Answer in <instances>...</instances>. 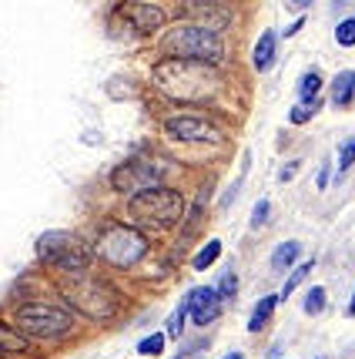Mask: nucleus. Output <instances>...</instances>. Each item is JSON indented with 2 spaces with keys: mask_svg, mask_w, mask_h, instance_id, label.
<instances>
[{
  "mask_svg": "<svg viewBox=\"0 0 355 359\" xmlns=\"http://www.w3.org/2000/svg\"><path fill=\"white\" fill-rule=\"evenodd\" d=\"M155 84L174 101H208L221 88V78L211 64L201 61H165L158 64Z\"/></svg>",
  "mask_w": 355,
  "mask_h": 359,
  "instance_id": "nucleus-1",
  "label": "nucleus"
},
{
  "mask_svg": "<svg viewBox=\"0 0 355 359\" xmlns=\"http://www.w3.org/2000/svg\"><path fill=\"white\" fill-rule=\"evenodd\" d=\"M185 212V198L171 188H151L127 202V215L141 229H171Z\"/></svg>",
  "mask_w": 355,
  "mask_h": 359,
  "instance_id": "nucleus-2",
  "label": "nucleus"
},
{
  "mask_svg": "<svg viewBox=\"0 0 355 359\" xmlns=\"http://www.w3.org/2000/svg\"><path fill=\"white\" fill-rule=\"evenodd\" d=\"M161 50L171 54L174 61H201V64H211V67L225 57V44H221V37L211 34V31H204V27H195V24L165 34Z\"/></svg>",
  "mask_w": 355,
  "mask_h": 359,
  "instance_id": "nucleus-3",
  "label": "nucleus"
},
{
  "mask_svg": "<svg viewBox=\"0 0 355 359\" xmlns=\"http://www.w3.org/2000/svg\"><path fill=\"white\" fill-rule=\"evenodd\" d=\"M61 296L67 299L78 313L91 316V319H108V316H114V309H118V296H114L101 279H91V276L64 279Z\"/></svg>",
  "mask_w": 355,
  "mask_h": 359,
  "instance_id": "nucleus-4",
  "label": "nucleus"
},
{
  "mask_svg": "<svg viewBox=\"0 0 355 359\" xmlns=\"http://www.w3.org/2000/svg\"><path fill=\"white\" fill-rule=\"evenodd\" d=\"M144 252H148V238L134 225H111L97 238V255L114 269H131L144 259Z\"/></svg>",
  "mask_w": 355,
  "mask_h": 359,
  "instance_id": "nucleus-5",
  "label": "nucleus"
},
{
  "mask_svg": "<svg viewBox=\"0 0 355 359\" xmlns=\"http://www.w3.org/2000/svg\"><path fill=\"white\" fill-rule=\"evenodd\" d=\"M37 255L44 262H50V266L67 269V272H78V269H84L91 262L88 245L74 232H61V229L57 232H44L37 238Z\"/></svg>",
  "mask_w": 355,
  "mask_h": 359,
  "instance_id": "nucleus-6",
  "label": "nucleus"
},
{
  "mask_svg": "<svg viewBox=\"0 0 355 359\" xmlns=\"http://www.w3.org/2000/svg\"><path fill=\"white\" fill-rule=\"evenodd\" d=\"M17 326L37 339H57L64 332H71V313L47 306V302H31V306L17 309Z\"/></svg>",
  "mask_w": 355,
  "mask_h": 359,
  "instance_id": "nucleus-7",
  "label": "nucleus"
},
{
  "mask_svg": "<svg viewBox=\"0 0 355 359\" xmlns=\"http://www.w3.org/2000/svg\"><path fill=\"white\" fill-rule=\"evenodd\" d=\"M161 165L158 161H148V158H131L114 168L111 175V185L118 191H131V195H141V191H151V188H161Z\"/></svg>",
  "mask_w": 355,
  "mask_h": 359,
  "instance_id": "nucleus-8",
  "label": "nucleus"
},
{
  "mask_svg": "<svg viewBox=\"0 0 355 359\" xmlns=\"http://www.w3.org/2000/svg\"><path fill=\"white\" fill-rule=\"evenodd\" d=\"M168 135L178 141H204V144H218L221 131H218L204 114H171L168 118Z\"/></svg>",
  "mask_w": 355,
  "mask_h": 359,
  "instance_id": "nucleus-9",
  "label": "nucleus"
},
{
  "mask_svg": "<svg viewBox=\"0 0 355 359\" xmlns=\"http://www.w3.org/2000/svg\"><path fill=\"white\" fill-rule=\"evenodd\" d=\"M218 302H221V296H218L215 289H204V285H198V289H191V292H188L185 309H188V316H191L198 326H208V323L221 313V306H218Z\"/></svg>",
  "mask_w": 355,
  "mask_h": 359,
  "instance_id": "nucleus-10",
  "label": "nucleus"
},
{
  "mask_svg": "<svg viewBox=\"0 0 355 359\" xmlns=\"http://www.w3.org/2000/svg\"><path fill=\"white\" fill-rule=\"evenodd\" d=\"M121 11H124V17L144 34L158 31V27L168 20V11H165L161 4H144V0H138V4H121Z\"/></svg>",
  "mask_w": 355,
  "mask_h": 359,
  "instance_id": "nucleus-11",
  "label": "nucleus"
},
{
  "mask_svg": "<svg viewBox=\"0 0 355 359\" xmlns=\"http://www.w3.org/2000/svg\"><path fill=\"white\" fill-rule=\"evenodd\" d=\"M181 14L195 20V27H204V31L218 34V27L228 24V7L225 4H185Z\"/></svg>",
  "mask_w": 355,
  "mask_h": 359,
  "instance_id": "nucleus-12",
  "label": "nucleus"
},
{
  "mask_svg": "<svg viewBox=\"0 0 355 359\" xmlns=\"http://www.w3.org/2000/svg\"><path fill=\"white\" fill-rule=\"evenodd\" d=\"M275 44H278V34L275 31H265L258 37V44H255V54H251V64H255V71H265L268 64L275 61Z\"/></svg>",
  "mask_w": 355,
  "mask_h": 359,
  "instance_id": "nucleus-13",
  "label": "nucleus"
},
{
  "mask_svg": "<svg viewBox=\"0 0 355 359\" xmlns=\"http://www.w3.org/2000/svg\"><path fill=\"white\" fill-rule=\"evenodd\" d=\"M322 78L315 74V71H309V74H302V81H298V101L302 104H315V101H322Z\"/></svg>",
  "mask_w": 355,
  "mask_h": 359,
  "instance_id": "nucleus-14",
  "label": "nucleus"
},
{
  "mask_svg": "<svg viewBox=\"0 0 355 359\" xmlns=\"http://www.w3.org/2000/svg\"><path fill=\"white\" fill-rule=\"evenodd\" d=\"M298 255H302V245L298 242H281L275 249V255H272V269L275 272H281V269H288L298 262Z\"/></svg>",
  "mask_w": 355,
  "mask_h": 359,
  "instance_id": "nucleus-15",
  "label": "nucleus"
},
{
  "mask_svg": "<svg viewBox=\"0 0 355 359\" xmlns=\"http://www.w3.org/2000/svg\"><path fill=\"white\" fill-rule=\"evenodd\" d=\"M275 302H278L275 296H265V299H258V302H255V313H251V319H248V329H251V332H258V329L272 319V313H275Z\"/></svg>",
  "mask_w": 355,
  "mask_h": 359,
  "instance_id": "nucleus-16",
  "label": "nucleus"
},
{
  "mask_svg": "<svg viewBox=\"0 0 355 359\" xmlns=\"http://www.w3.org/2000/svg\"><path fill=\"white\" fill-rule=\"evenodd\" d=\"M352 88H355V74L352 71H342L339 78L332 81V104H345V101H352Z\"/></svg>",
  "mask_w": 355,
  "mask_h": 359,
  "instance_id": "nucleus-17",
  "label": "nucleus"
},
{
  "mask_svg": "<svg viewBox=\"0 0 355 359\" xmlns=\"http://www.w3.org/2000/svg\"><path fill=\"white\" fill-rule=\"evenodd\" d=\"M24 349H27V336H20L0 323V353H24Z\"/></svg>",
  "mask_w": 355,
  "mask_h": 359,
  "instance_id": "nucleus-18",
  "label": "nucleus"
},
{
  "mask_svg": "<svg viewBox=\"0 0 355 359\" xmlns=\"http://www.w3.org/2000/svg\"><path fill=\"white\" fill-rule=\"evenodd\" d=\"M218 255H221V242H218V238H211V242H204V249L198 252V255H195V269H208L211 266V262H215Z\"/></svg>",
  "mask_w": 355,
  "mask_h": 359,
  "instance_id": "nucleus-19",
  "label": "nucleus"
},
{
  "mask_svg": "<svg viewBox=\"0 0 355 359\" xmlns=\"http://www.w3.org/2000/svg\"><path fill=\"white\" fill-rule=\"evenodd\" d=\"M312 269H315V262H302V266L295 269L292 276H288V279H285V289H281V296H292V292H295V285H302V279H305V276H309Z\"/></svg>",
  "mask_w": 355,
  "mask_h": 359,
  "instance_id": "nucleus-20",
  "label": "nucleus"
},
{
  "mask_svg": "<svg viewBox=\"0 0 355 359\" xmlns=\"http://www.w3.org/2000/svg\"><path fill=\"white\" fill-rule=\"evenodd\" d=\"M325 299H328V296H325V289H322V285H315L309 296H305V313H309V316H319L325 309Z\"/></svg>",
  "mask_w": 355,
  "mask_h": 359,
  "instance_id": "nucleus-21",
  "label": "nucleus"
},
{
  "mask_svg": "<svg viewBox=\"0 0 355 359\" xmlns=\"http://www.w3.org/2000/svg\"><path fill=\"white\" fill-rule=\"evenodd\" d=\"M161 349H165V336H161V332H155V336H148V339L138 343L141 356H161Z\"/></svg>",
  "mask_w": 355,
  "mask_h": 359,
  "instance_id": "nucleus-22",
  "label": "nucleus"
},
{
  "mask_svg": "<svg viewBox=\"0 0 355 359\" xmlns=\"http://www.w3.org/2000/svg\"><path fill=\"white\" fill-rule=\"evenodd\" d=\"M335 41H339L342 47H352L355 44V17L342 20L339 27H335Z\"/></svg>",
  "mask_w": 355,
  "mask_h": 359,
  "instance_id": "nucleus-23",
  "label": "nucleus"
},
{
  "mask_svg": "<svg viewBox=\"0 0 355 359\" xmlns=\"http://www.w3.org/2000/svg\"><path fill=\"white\" fill-rule=\"evenodd\" d=\"M352 165H355V138H349L345 144H342V151H339V175H345Z\"/></svg>",
  "mask_w": 355,
  "mask_h": 359,
  "instance_id": "nucleus-24",
  "label": "nucleus"
},
{
  "mask_svg": "<svg viewBox=\"0 0 355 359\" xmlns=\"http://www.w3.org/2000/svg\"><path fill=\"white\" fill-rule=\"evenodd\" d=\"M268 215H272V205H268V198H262V202L255 205V212H251V229H262Z\"/></svg>",
  "mask_w": 355,
  "mask_h": 359,
  "instance_id": "nucleus-25",
  "label": "nucleus"
},
{
  "mask_svg": "<svg viewBox=\"0 0 355 359\" xmlns=\"http://www.w3.org/2000/svg\"><path fill=\"white\" fill-rule=\"evenodd\" d=\"M319 108H322V101H315V104H298V108H292V121L295 125H302V121H309Z\"/></svg>",
  "mask_w": 355,
  "mask_h": 359,
  "instance_id": "nucleus-26",
  "label": "nucleus"
},
{
  "mask_svg": "<svg viewBox=\"0 0 355 359\" xmlns=\"http://www.w3.org/2000/svg\"><path fill=\"white\" fill-rule=\"evenodd\" d=\"M185 302H181V306H178V313L171 316L168 319V336H174V339H178V336H181V326H185Z\"/></svg>",
  "mask_w": 355,
  "mask_h": 359,
  "instance_id": "nucleus-27",
  "label": "nucleus"
},
{
  "mask_svg": "<svg viewBox=\"0 0 355 359\" xmlns=\"http://www.w3.org/2000/svg\"><path fill=\"white\" fill-rule=\"evenodd\" d=\"M221 296H235V272L232 269L221 276Z\"/></svg>",
  "mask_w": 355,
  "mask_h": 359,
  "instance_id": "nucleus-28",
  "label": "nucleus"
},
{
  "mask_svg": "<svg viewBox=\"0 0 355 359\" xmlns=\"http://www.w3.org/2000/svg\"><path fill=\"white\" fill-rule=\"evenodd\" d=\"M328 172H332V168H328V165H322V172H319V178H315V185H319V188L328 185Z\"/></svg>",
  "mask_w": 355,
  "mask_h": 359,
  "instance_id": "nucleus-29",
  "label": "nucleus"
},
{
  "mask_svg": "<svg viewBox=\"0 0 355 359\" xmlns=\"http://www.w3.org/2000/svg\"><path fill=\"white\" fill-rule=\"evenodd\" d=\"M295 168H298V161H295V165H285V172H281V182H288V178L295 175Z\"/></svg>",
  "mask_w": 355,
  "mask_h": 359,
  "instance_id": "nucleus-30",
  "label": "nucleus"
},
{
  "mask_svg": "<svg viewBox=\"0 0 355 359\" xmlns=\"http://www.w3.org/2000/svg\"><path fill=\"white\" fill-rule=\"evenodd\" d=\"M225 359H245V356H242V353H228V356H225Z\"/></svg>",
  "mask_w": 355,
  "mask_h": 359,
  "instance_id": "nucleus-31",
  "label": "nucleus"
},
{
  "mask_svg": "<svg viewBox=\"0 0 355 359\" xmlns=\"http://www.w3.org/2000/svg\"><path fill=\"white\" fill-rule=\"evenodd\" d=\"M349 313H352V316H355V296H352V306H349Z\"/></svg>",
  "mask_w": 355,
  "mask_h": 359,
  "instance_id": "nucleus-32",
  "label": "nucleus"
}]
</instances>
